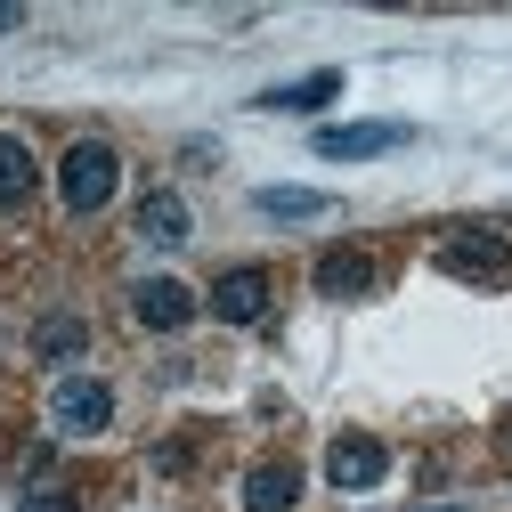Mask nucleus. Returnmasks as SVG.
Segmentation results:
<instances>
[{
    "label": "nucleus",
    "mask_w": 512,
    "mask_h": 512,
    "mask_svg": "<svg viewBox=\"0 0 512 512\" xmlns=\"http://www.w3.org/2000/svg\"><path fill=\"white\" fill-rule=\"evenodd\" d=\"M114 187H122L114 147H106V139H74L66 163H57V196H66V212H106Z\"/></svg>",
    "instance_id": "1"
},
{
    "label": "nucleus",
    "mask_w": 512,
    "mask_h": 512,
    "mask_svg": "<svg viewBox=\"0 0 512 512\" xmlns=\"http://www.w3.org/2000/svg\"><path fill=\"white\" fill-rule=\"evenodd\" d=\"M49 423L66 431V439H98L114 423V391L98 374H57V391H49Z\"/></svg>",
    "instance_id": "2"
},
{
    "label": "nucleus",
    "mask_w": 512,
    "mask_h": 512,
    "mask_svg": "<svg viewBox=\"0 0 512 512\" xmlns=\"http://www.w3.org/2000/svg\"><path fill=\"white\" fill-rule=\"evenodd\" d=\"M439 269H447V277H472V285H504V277H512V244H504L496 228H447Z\"/></svg>",
    "instance_id": "3"
},
{
    "label": "nucleus",
    "mask_w": 512,
    "mask_h": 512,
    "mask_svg": "<svg viewBox=\"0 0 512 512\" xmlns=\"http://www.w3.org/2000/svg\"><path fill=\"white\" fill-rule=\"evenodd\" d=\"M391 147H407V122H334V131H317L326 163H366V155H391Z\"/></svg>",
    "instance_id": "4"
},
{
    "label": "nucleus",
    "mask_w": 512,
    "mask_h": 512,
    "mask_svg": "<svg viewBox=\"0 0 512 512\" xmlns=\"http://www.w3.org/2000/svg\"><path fill=\"white\" fill-rule=\"evenodd\" d=\"M382 472H391V447L366 439V431H342V439L326 447V480H334V488H374Z\"/></svg>",
    "instance_id": "5"
},
{
    "label": "nucleus",
    "mask_w": 512,
    "mask_h": 512,
    "mask_svg": "<svg viewBox=\"0 0 512 512\" xmlns=\"http://www.w3.org/2000/svg\"><path fill=\"white\" fill-rule=\"evenodd\" d=\"M212 317L220 326H261L269 317V269H228L212 285Z\"/></svg>",
    "instance_id": "6"
},
{
    "label": "nucleus",
    "mask_w": 512,
    "mask_h": 512,
    "mask_svg": "<svg viewBox=\"0 0 512 512\" xmlns=\"http://www.w3.org/2000/svg\"><path fill=\"white\" fill-rule=\"evenodd\" d=\"M131 309H139V326H147V334H179L187 317H196V293H187L179 277H147V285L131 293Z\"/></svg>",
    "instance_id": "7"
},
{
    "label": "nucleus",
    "mask_w": 512,
    "mask_h": 512,
    "mask_svg": "<svg viewBox=\"0 0 512 512\" xmlns=\"http://www.w3.org/2000/svg\"><path fill=\"white\" fill-rule=\"evenodd\" d=\"M33 187H41V163H33V147H25L17 131H0V212L33 204Z\"/></svg>",
    "instance_id": "8"
},
{
    "label": "nucleus",
    "mask_w": 512,
    "mask_h": 512,
    "mask_svg": "<svg viewBox=\"0 0 512 512\" xmlns=\"http://www.w3.org/2000/svg\"><path fill=\"white\" fill-rule=\"evenodd\" d=\"M244 504L252 512H293L301 504V472L293 464H252L244 472Z\"/></svg>",
    "instance_id": "9"
},
{
    "label": "nucleus",
    "mask_w": 512,
    "mask_h": 512,
    "mask_svg": "<svg viewBox=\"0 0 512 512\" xmlns=\"http://www.w3.org/2000/svg\"><path fill=\"white\" fill-rule=\"evenodd\" d=\"M187 228H196V220H187V204L171 196V187H147V196H139V236L147 244H187Z\"/></svg>",
    "instance_id": "10"
},
{
    "label": "nucleus",
    "mask_w": 512,
    "mask_h": 512,
    "mask_svg": "<svg viewBox=\"0 0 512 512\" xmlns=\"http://www.w3.org/2000/svg\"><path fill=\"white\" fill-rule=\"evenodd\" d=\"M317 293H326V301L374 293V261H366V252H326V261H317Z\"/></svg>",
    "instance_id": "11"
},
{
    "label": "nucleus",
    "mask_w": 512,
    "mask_h": 512,
    "mask_svg": "<svg viewBox=\"0 0 512 512\" xmlns=\"http://www.w3.org/2000/svg\"><path fill=\"white\" fill-rule=\"evenodd\" d=\"M82 342H90L82 317H41V326H33V350H41V358H74Z\"/></svg>",
    "instance_id": "12"
},
{
    "label": "nucleus",
    "mask_w": 512,
    "mask_h": 512,
    "mask_svg": "<svg viewBox=\"0 0 512 512\" xmlns=\"http://www.w3.org/2000/svg\"><path fill=\"white\" fill-rule=\"evenodd\" d=\"M342 98V74H309V82H285V90H269L261 106H334Z\"/></svg>",
    "instance_id": "13"
},
{
    "label": "nucleus",
    "mask_w": 512,
    "mask_h": 512,
    "mask_svg": "<svg viewBox=\"0 0 512 512\" xmlns=\"http://www.w3.org/2000/svg\"><path fill=\"white\" fill-rule=\"evenodd\" d=\"M261 212H269V220H317L326 196H309V187H261Z\"/></svg>",
    "instance_id": "14"
},
{
    "label": "nucleus",
    "mask_w": 512,
    "mask_h": 512,
    "mask_svg": "<svg viewBox=\"0 0 512 512\" xmlns=\"http://www.w3.org/2000/svg\"><path fill=\"white\" fill-rule=\"evenodd\" d=\"M17 512H82V504H74V496H25Z\"/></svg>",
    "instance_id": "15"
},
{
    "label": "nucleus",
    "mask_w": 512,
    "mask_h": 512,
    "mask_svg": "<svg viewBox=\"0 0 512 512\" xmlns=\"http://www.w3.org/2000/svg\"><path fill=\"white\" fill-rule=\"evenodd\" d=\"M407 512H472V504H407Z\"/></svg>",
    "instance_id": "16"
}]
</instances>
